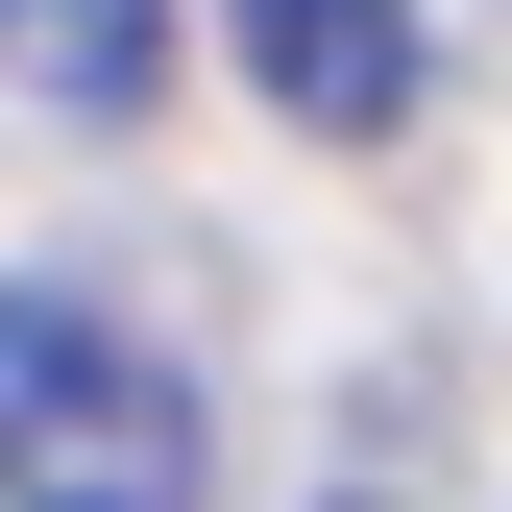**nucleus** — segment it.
<instances>
[{"instance_id":"f257e3e1","label":"nucleus","mask_w":512,"mask_h":512,"mask_svg":"<svg viewBox=\"0 0 512 512\" xmlns=\"http://www.w3.org/2000/svg\"><path fill=\"white\" fill-rule=\"evenodd\" d=\"M0 512H196V391L147 317L0 293Z\"/></svg>"},{"instance_id":"f03ea898","label":"nucleus","mask_w":512,"mask_h":512,"mask_svg":"<svg viewBox=\"0 0 512 512\" xmlns=\"http://www.w3.org/2000/svg\"><path fill=\"white\" fill-rule=\"evenodd\" d=\"M220 49H244L269 122H317V147H391L415 122V0H220Z\"/></svg>"},{"instance_id":"7ed1b4c3","label":"nucleus","mask_w":512,"mask_h":512,"mask_svg":"<svg viewBox=\"0 0 512 512\" xmlns=\"http://www.w3.org/2000/svg\"><path fill=\"white\" fill-rule=\"evenodd\" d=\"M0 98H49V122H147V98H171V0H0Z\"/></svg>"}]
</instances>
